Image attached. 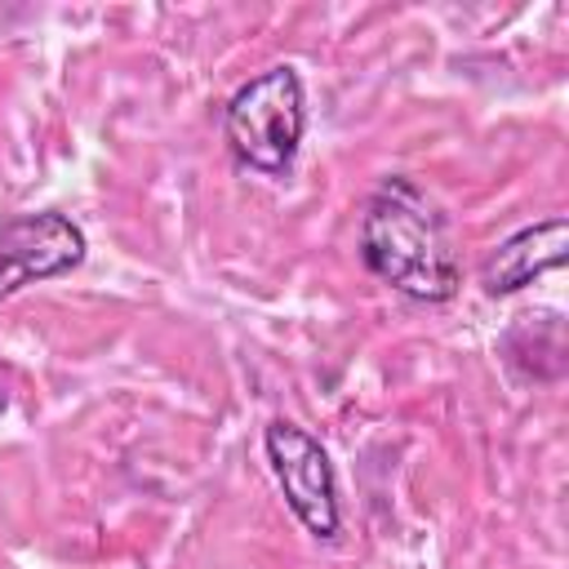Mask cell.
<instances>
[{"label":"cell","instance_id":"cell-5","mask_svg":"<svg viewBox=\"0 0 569 569\" xmlns=\"http://www.w3.org/2000/svg\"><path fill=\"white\" fill-rule=\"evenodd\" d=\"M565 249H569V222L565 218H547V222H533L525 231H516L511 240H502L485 271H480V284L485 293H516L525 284H533L542 271L560 267L565 262Z\"/></svg>","mask_w":569,"mask_h":569},{"label":"cell","instance_id":"cell-3","mask_svg":"<svg viewBox=\"0 0 569 569\" xmlns=\"http://www.w3.org/2000/svg\"><path fill=\"white\" fill-rule=\"evenodd\" d=\"M267 458H271V471L284 489L289 511L316 538H333L338 533V485H333V462L320 449V440H311L293 422H271L267 427Z\"/></svg>","mask_w":569,"mask_h":569},{"label":"cell","instance_id":"cell-1","mask_svg":"<svg viewBox=\"0 0 569 569\" xmlns=\"http://www.w3.org/2000/svg\"><path fill=\"white\" fill-rule=\"evenodd\" d=\"M365 267L418 302H445L458 289V258L440 209L409 178H387L360 218Z\"/></svg>","mask_w":569,"mask_h":569},{"label":"cell","instance_id":"cell-2","mask_svg":"<svg viewBox=\"0 0 569 569\" xmlns=\"http://www.w3.org/2000/svg\"><path fill=\"white\" fill-rule=\"evenodd\" d=\"M227 142L240 164L284 173L302 142V80L293 67H267L227 102Z\"/></svg>","mask_w":569,"mask_h":569},{"label":"cell","instance_id":"cell-4","mask_svg":"<svg viewBox=\"0 0 569 569\" xmlns=\"http://www.w3.org/2000/svg\"><path fill=\"white\" fill-rule=\"evenodd\" d=\"M84 262V231L62 213H27L0 222V302L18 289Z\"/></svg>","mask_w":569,"mask_h":569}]
</instances>
